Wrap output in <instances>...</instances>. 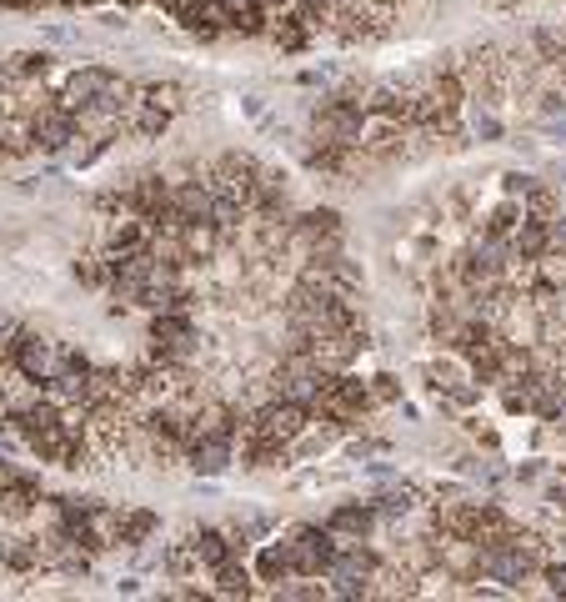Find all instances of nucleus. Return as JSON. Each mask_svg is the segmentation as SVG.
I'll return each instance as SVG.
<instances>
[{
	"label": "nucleus",
	"instance_id": "nucleus-1",
	"mask_svg": "<svg viewBox=\"0 0 566 602\" xmlns=\"http://www.w3.org/2000/svg\"><path fill=\"white\" fill-rule=\"evenodd\" d=\"M281 547H286L291 577H321L341 542L331 537V527H291V542H281Z\"/></svg>",
	"mask_w": 566,
	"mask_h": 602
},
{
	"label": "nucleus",
	"instance_id": "nucleus-2",
	"mask_svg": "<svg viewBox=\"0 0 566 602\" xmlns=\"http://www.w3.org/2000/svg\"><path fill=\"white\" fill-rule=\"evenodd\" d=\"M361 121H366V111H361L356 101H341V96H331V101L316 111L311 131H316V141H321V146L356 151V146H361Z\"/></svg>",
	"mask_w": 566,
	"mask_h": 602
},
{
	"label": "nucleus",
	"instance_id": "nucleus-3",
	"mask_svg": "<svg viewBox=\"0 0 566 602\" xmlns=\"http://www.w3.org/2000/svg\"><path fill=\"white\" fill-rule=\"evenodd\" d=\"M31 136H36V146L41 151H66L71 141H76V111H66L56 96L31 116Z\"/></svg>",
	"mask_w": 566,
	"mask_h": 602
},
{
	"label": "nucleus",
	"instance_id": "nucleus-4",
	"mask_svg": "<svg viewBox=\"0 0 566 602\" xmlns=\"http://www.w3.org/2000/svg\"><path fill=\"white\" fill-rule=\"evenodd\" d=\"M236 457V432H201L186 442V462L201 472V477H221Z\"/></svg>",
	"mask_w": 566,
	"mask_h": 602
},
{
	"label": "nucleus",
	"instance_id": "nucleus-5",
	"mask_svg": "<svg viewBox=\"0 0 566 602\" xmlns=\"http://www.w3.org/2000/svg\"><path fill=\"white\" fill-rule=\"evenodd\" d=\"M111 86V71L106 66H81V71H71L66 81H61V91H56V101L66 106V111H86V106H96V96Z\"/></svg>",
	"mask_w": 566,
	"mask_h": 602
},
{
	"label": "nucleus",
	"instance_id": "nucleus-6",
	"mask_svg": "<svg viewBox=\"0 0 566 602\" xmlns=\"http://www.w3.org/2000/svg\"><path fill=\"white\" fill-rule=\"evenodd\" d=\"M36 507H41V487H36V477L11 472V482L0 487V522H31Z\"/></svg>",
	"mask_w": 566,
	"mask_h": 602
},
{
	"label": "nucleus",
	"instance_id": "nucleus-7",
	"mask_svg": "<svg viewBox=\"0 0 566 602\" xmlns=\"http://www.w3.org/2000/svg\"><path fill=\"white\" fill-rule=\"evenodd\" d=\"M186 542H191L196 562H201V567H211V572H216L226 557H236V542H231V532H221V527H201V532H191Z\"/></svg>",
	"mask_w": 566,
	"mask_h": 602
},
{
	"label": "nucleus",
	"instance_id": "nucleus-8",
	"mask_svg": "<svg viewBox=\"0 0 566 602\" xmlns=\"http://www.w3.org/2000/svg\"><path fill=\"white\" fill-rule=\"evenodd\" d=\"M136 141H161L166 136V126H171V111H161V106H146L141 96H136V106L126 111V121H121Z\"/></svg>",
	"mask_w": 566,
	"mask_h": 602
},
{
	"label": "nucleus",
	"instance_id": "nucleus-9",
	"mask_svg": "<svg viewBox=\"0 0 566 602\" xmlns=\"http://www.w3.org/2000/svg\"><path fill=\"white\" fill-rule=\"evenodd\" d=\"M326 527H331V537H336L341 547H346V542H361V537L376 527V507H336Z\"/></svg>",
	"mask_w": 566,
	"mask_h": 602
},
{
	"label": "nucleus",
	"instance_id": "nucleus-10",
	"mask_svg": "<svg viewBox=\"0 0 566 602\" xmlns=\"http://www.w3.org/2000/svg\"><path fill=\"white\" fill-rule=\"evenodd\" d=\"M256 572H261V582H291L286 547H281V542H266V547H261V557H256Z\"/></svg>",
	"mask_w": 566,
	"mask_h": 602
},
{
	"label": "nucleus",
	"instance_id": "nucleus-11",
	"mask_svg": "<svg viewBox=\"0 0 566 602\" xmlns=\"http://www.w3.org/2000/svg\"><path fill=\"white\" fill-rule=\"evenodd\" d=\"M216 592H221V597H251V572L236 567V557H226V562L216 567Z\"/></svg>",
	"mask_w": 566,
	"mask_h": 602
},
{
	"label": "nucleus",
	"instance_id": "nucleus-12",
	"mask_svg": "<svg viewBox=\"0 0 566 602\" xmlns=\"http://www.w3.org/2000/svg\"><path fill=\"white\" fill-rule=\"evenodd\" d=\"M466 121H471V136H476V141H501V116H496L486 101H471Z\"/></svg>",
	"mask_w": 566,
	"mask_h": 602
},
{
	"label": "nucleus",
	"instance_id": "nucleus-13",
	"mask_svg": "<svg viewBox=\"0 0 566 602\" xmlns=\"http://www.w3.org/2000/svg\"><path fill=\"white\" fill-rule=\"evenodd\" d=\"M416 487H391V492H381L376 497V517H406V512H416Z\"/></svg>",
	"mask_w": 566,
	"mask_h": 602
},
{
	"label": "nucleus",
	"instance_id": "nucleus-14",
	"mask_svg": "<svg viewBox=\"0 0 566 602\" xmlns=\"http://www.w3.org/2000/svg\"><path fill=\"white\" fill-rule=\"evenodd\" d=\"M151 532H156V512H121V542L126 547H141Z\"/></svg>",
	"mask_w": 566,
	"mask_h": 602
},
{
	"label": "nucleus",
	"instance_id": "nucleus-15",
	"mask_svg": "<svg viewBox=\"0 0 566 602\" xmlns=\"http://www.w3.org/2000/svg\"><path fill=\"white\" fill-rule=\"evenodd\" d=\"M136 96L146 106H161V111H176L181 106V86L176 81H151V86H136Z\"/></svg>",
	"mask_w": 566,
	"mask_h": 602
},
{
	"label": "nucleus",
	"instance_id": "nucleus-16",
	"mask_svg": "<svg viewBox=\"0 0 566 602\" xmlns=\"http://www.w3.org/2000/svg\"><path fill=\"white\" fill-rule=\"evenodd\" d=\"M531 46H536V51H541V61H551V66H561V61H566V31L541 26V31H531Z\"/></svg>",
	"mask_w": 566,
	"mask_h": 602
},
{
	"label": "nucleus",
	"instance_id": "nucleus-17",
	"mask_svg": "<svg viewBox=\"0 0 566 602\" xmlns=\"http://www.w3.org/2000/svg\"><path fill=\"white\" fill-rule=\"evenodd\" d=\"M521 216H526V211H521V201H516V196H511V201H501V206L491 211V226H486V236H511Z\"/></svg>",
	"mask_w": 566,
	"mask_h": 602
},
{
	"label": "nucleus",
	"instance_id": "nucleus-18",
	"mask_svg": "<svg viewBox=\"0 0 566 602\" xmlns=\"http://www.w3.org/2000/svg\"><path fill=\"white\" fill-rule=\"evenodd\" d=\"M76 276L86 286H111V261L106 256H86V261H76Z\"/></svg>",
	"mask_w": 566,
	"mask_h": 602
},
{
	"label": "nucleus",
	"instance_id": "nucleus-19",
	"mask_svg": "<svg viewBox=\"0 0 566 602\" xmlns=\"http://www.w3.org/2000/svg\"><path fill=\"white\" fill-rule=\"evenodd\" d=\"M396 392H401L396 377H376V382H371V402H396Z\"/></svg>",
	"mask_w": 566,
	"mask_h": 602
},
{
	"label": "nucleus",
	"instance_id": "nucleus-20",
	"mask_svg": "<svg viewBox=\"0 0 566 602\" xmlns=\"http://www.w3.org/2000/svg\"><path fill=\"white\" fill-rule=\"evenodd\" d=\"M541 572H546V582H551V592H556V597H566V562H546Z\"/></svg>",
	"mask_w": 566,
	"mask_h": 602
},
{
	"label": "nucleus",
	"instance_id": "nucleus-21",
	"mask_svg": "<svg viewBox=\"0 0 566 602\" xmlns=\"http://www.w3.org/2000/svg\"><path fill=\"white\" fill-rule=\"evenodd\" d=\"M256 6H261V11H281V6H286V0H256Z\"/></svg>",
	"mask_w": 566,
	"mask_h": 602
},
{
	"label": "nucleus",
	"instance_id": "nucleus-22",
	"mask_svg": "<svg viewBox=\"0 0 566 602\" xmlns=\"http://www.w3.org/2000/svg\"><path fill=\"white\" fill-rule=\"evenodd\" d=\"M66 6H101V0H66Z\"/></svg>",
	"mask_w": 566,
	"mask_h": 602
}]
</instances>
